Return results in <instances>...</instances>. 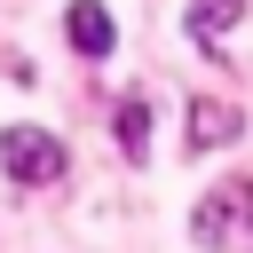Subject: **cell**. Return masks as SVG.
<instances>
[{
  "mask_svg": "<svg viewBox=\"0 0 253 253\" xmlns=\"http://www.w3.org/2000/svg\"><path fill=\"white\" fill-rule=\"evenodd\" d=\"M190 237H198L206 253L253 245V182H213V190L190 206Z\"/></svg>",
  "mask_w": 253,
  "mask_h": 253,
  "instance_id": "obj_1",
  "label": "cell"
},
{
  "mask_svg": "<svg viewBox=\"0 0 253 253\" xmlns=\"http://www.w3.org/2000/svg\"><path fill=\"white\" fill-rule=\"evenodd\" d=\"M0 158H8V174H16L24 190H40V182L63 174V142H55L47 126H0Z\"/></svg>",
  "mask_w": 253,
  "mask_h": 253,
  "instance_id": "obj_2",
  "label": "cell"
},
{
  "mask_svg": "<svg viewBox=\"0 0 253 253\" xmlns=\"http://www.w3.org/2000/svg\"><path fill=\"white\" fill-rule=\"evenodd\" d=\"M237 126H245V119H237L229 103H213V95L190 103V150H221V142H237Z\"/></svg>",
  "mask_w": 253,
  "mask_h": 253,
  "instance_id": "obj_3",
  "label": "cell"
},
{
  "mask_svg": "<svg viewBox=\"0 0 253 253\" xmlns=\"http://www.w3.org/2000/svg\"><path fill=\"white\" fill-rule=\"evenodd\" d=\"M63 24H71V47H79V55H111V40H119L111 16H103V0H71Z\"/></svg>",
  "mask_w": 253,
  "mask_h": 253,
  "instance_id": "obj_4",
  "label": "cell"
},
{
  "mask_svg": "<svg viewBox=\"0 0 253 253\" xmlns=\"http://www.w3.org/2000/svg\"><path fill=\"white\" fill-rule=\"evenodd\" d=\"M119 150H126V158H150V103H142V95L119 103Z\"/></svg>",
  "mask_w": 253,
  "mask_h": 253,
  "instance_id": "obj_5",
  "label": "cell"
},
{
  "mask_svg": "<svg viewBox=\"0 0 253 253\" xmlns=\"http://www.w3.org/2000/svg\"><path fill=\"white\" fill-rule=\"evenodd\" d=\"M237 16H245V0H190V32L198 40H221Z\"/></svg>",
  "mask_w": 253,
  "mask_h": 253,
  "instance_id": "obj_6",
  "label": "cell"
}]
</instances>
